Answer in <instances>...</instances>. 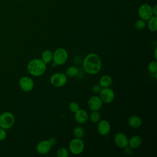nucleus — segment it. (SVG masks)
<instances>
[{"instance_id": "7ed1b4c3", "label": "nucleus", "mask_w": 157, "mask_h": 157, "mask_svg": "<svg viewBox=\"0 0 157 157\" xmlns=\"http://www.w3.org/2000/svg\"><path fill=\"white\" fill-rule=\"evenodd\" d=\"M69 57L67 50L62 47L56 48L53 53V61L56 65L61 66L66 63Z\"/></svg>"}, {"instance_id": "a878e982", "label": "nucleus", "mask_w": 157, "mask_h": 157, "mask_svg": "<svg viewBox=\"0 0 157 157\" xmlns=\"http://www.w3.org/2000/svg\"><path fill=\"white\" fill-rule=\"evenodd\" d=\"M68 107H69V110L71 112L75 113L76 111H77L80 109V105H78V104L77 102L72 101L69 103Z\"/></svg>"}, {"instance_id": "b1692460", "label": "nucleus", "mask_w": 157, "mask_h": 157, "mask_svg": "<svg viewBox=\"0 0 157 157\" xmlns=\"http://www.w3.org/2000/svg\"><path fill=\"white\" fill-rule=\"evenodd\" d=\"M145 21H146L140 18V19L136 21V22L134 23V27L136 28V29H137L138 30H142V29H144L145 26H146V22Z\"/></svg>"}, {"instance_id": "9b49d317", "label": "nucleus", "mask_w": 157, "mask_h": 157, "mask_svg": "<svg viewBox=\"0 0 157 157\" xmlns=\"http://www.w3.org/2000/svg\"><path fill=\"white\" fill-rule=\"evenodd\" d=\"M115 145L120 148H124L128 145V138L123 132H117L115 134L114 138Z\"/></svg>"}, {"instance_id": "ddd939ff", "label": "nucleus", "mask_w": 157, "mask_h": 157, "mask_svg": "<svg viewBox=\"0 0 157 157\" xmlns=\"http://www.w3.org/2000/svg\"><path fill=\"white\" fill-rule=\"evenodd\" d=\"M97 126V130L98 133L101 136H106L109 134L111 126L109 122L106 120H99L98 122Z\"/></svg>"}, {"instance_id": "2eb2a0df", "label": "nucleus", "mask_w": 157, "mask_h": 157, "mask_svg": "<svg viewBox=\"0 0 157 157\" xmlns=\"http://www.w3.org/2000/svg\"><path fill=\"white\" fill-rule=\"evenodd\" d=\"M128 123L129 126L132 128H138L142 125V120L139 116L136 115H131L128 118Z\"/></svg>"}, {"instance_id": "2f4dec72", "label": "nucleus", "mask_w": 157, "mask_h": 157, "mask_svg": "<svg viewBox=\"0 0 157 157\" xmlns=\"http://www.w3.org/2000/svg\"><path fill=\"white\" fill-rule=\"evenodd\" d=\"M154 56H155V59H156V48H155V50Z\"/></svg>"}, {"instance_id": "f3484780", "label": "nucleus", "mask_w": 157, "mask_h": 157, "mask_svg": "<svg viewBox=\"0 0 157 157\" xmlns=\"http://www.w3.org/2000/svg\"><path fill=\"white\" fill-rule=\"evenodd\" d=\"M113 80L112 77L108 75H102L99 81V84L102 88H107L110 87L112 84Z\"/></svg>"}, {"instance_id": "473e14b6", "label": "nucleus", "mask_w": 157, "mask_h": 157, "mask_svg": "<svg viewBox=\"0 0 157 157\" xmlns=\"http://www.w3.org/2000/svg\"><path fill=\"white\" fill-rule=\"evenodd\" d=\"M18 1H20V0H18Z\"/></svg>"}, {"instance_id": "aec40b11", "label": "nucleus", "mask_w": 157, "mask_h": 157, "mask_svg": "<svg viewBox=\"0 0 157 157\" xmlns=\"http://www.w3.org/2000/svg\"><path fill=\"white\" fill-rule=\"evenodd\" d=\"M78 69L77 67L75 66H71L68 67L65 73L67 77H75L78 75Z\"/></svg>"}, {"instance_id": "c756f323", "label": "nucleus", "mask_w": 157, "mask_h": 157, "mask_svg": "<svg viewBox=\"0 0 157 157\" xmlns=\"http://www.w3.org/2000/svg\"><path fill=\"white\" fill-rule=\"evenodd\" d=\"M48 140L49 141V142L50 143V144L52 145V146L55 145L56 143V139L55 137H52L49 138V139H48Z\"/></svg>"}, {"instance_id": "f257e3e1", "label": "nucleus", "mask_w": 157, "mask_h": 157, "mask_svg": "<svg viewBox=\"0 0 157 157\" xmlns=\"http://www.w3.org/2000/svg\"><path fill=\"white\" fill-rule=\"evenodd\" d=\"M101 59L96 53H89L83 59V68L88 74L94 75L98 74L101 71Z\"/></svg>"}, {"instance_id": "6ab92c4d", "label": "nucleus", "mask_w": 157, "mask_h": 157, "mask_svg": "<svg viewBox=\"0 0 157 157\" xmlns=\"http://www.w3.org/2000/svg\"><path fill=\"white\" fill-rule=\"evenodd\" d=\"M148 28L151 32H155L157 30V17L152 16L148 20Z\"/></svg>"}, {"instance_id": "423d86ee", "label": "nucleus", "mask_w": 157, "mask_h": 157, "mask_svg": "<svg viewBox=\"0 0 157 157\" xmlns=\"http://www.w3.org/2000/svg\"><path fill=\"white\" fill-rule=\"evenodd\" d=\"M67 81V77L63 72L55 73L50 78V83L55 87H62L64 86Z\"/></svg>"}, {"instance_id": "4be33fe9", "label": "nucleus", "mask_w": 157, "mask_h": 157, "mask_svg": "<svg viewBox=\"0 0 157 157\" xmlns=\"http://www.w3.org/2000/svg\"><path fill=\"white\" fill-rule=\"evenodd\" d=\"M90 120L93 123H98L101 118V114L99 111H92L89 116Z\"/></svg>"}, {"instance_id": "dca6fc26", "label": "nucleus", "mask_w": 157, "mask_h": 157, "mask_svg": "<svg viewBox=\"0 0 157 157\" xmlns=\"http://www.w3.org/2000/svg\"><path fill=\"white\" fill-rule=\"evenodd\" d=\"M142 143V139L140 136L134 135L128 139V146L132 149H136L139 147Z\"/></svg>"}, {"instance_id": "0eeeda50", "label": "nucleus", "mask_w": 157, "mask_h": 157, "mask_svg": "<svg viewBox=\"0 0 157 157\" xmlns=\"http://www.w3.org/2000/svg\"><path fill=\"white\" fill-rule=\"evenodd\" d=\"M138 14L140 19L148 21L152 16H153L152 7L147 4L141 5L139 8Z\"/></svg>"}, {"instance_id": "a211bd4d", "label": "nucleus", "mask_w": 157, "mask_h": 157, "mask_svg": "<svg viewBox=\"0 0 157 157\" xmlns=\"http://www.w3.org/2000/svg\"><path fill=\"white\" fill-rule=\"evenodd\" d=\"M41 59L47 64L50 63L53 59V53L49 50H45L41 55Z\"/></svg>"}, {"instance_id": "1a4fd4ad", "label": "nucleus", "mask_w": 157, "mask_h": 157, "mask_svg": "<svg viewBox=\"0 0 157 157\" xmlns=\"http://www.w3.org/2000/svg\"><path fill=\"white\" fill-rule=\"evenodd\" d=\"M19 86L25 92H29L34 88V83L33 80L28 76H24L19 80Z\"/></svg>"}, {"instance_id": "4468645a", "label": "nucleus", "mask_w": 157, "mask_h": 157, "mask_svg": "<svg viewBox=\"0 0 157 157\" xmlns=\"http://www.w3.org/2000/svg\"><path fill=\"white\" fill-rule=\"evenodd\" d=\"M74 113L75 120L78 124H84L88 119V114L87 112L83 109H79Z\"/></svg>"}, {"instance_id": "c85d7f7f", "label": "nucleus", "mask_w": 157, "mask_h": 157, "mask_svg": "<svg viewBox=\"0 0 157 157\" xmlns=\"http://www.w3.org/2000/svg\"><path fill=\"white\" fill-rule=\"evenodd\" d=\"M124 149V151L125 153V154L128 156H129V155H131L133 153V149L132 148H131L129 146H127L125 148H123Z\"/></svg>"}, {"instance_id": "393cba45", "label": "nucleus", "mask_w": 157, "mask_h": 157, "mask_svg": "<svg viewBox=\"0 0 157 157\" xmlns=\"http://www.w3.org/2000/svg\"><path fill=\"white\" fill-rule=\"evenodd\" d=\"M148 70L152 74H156L157 72V62L156 61H151L148 65Z\"/></svg>"}, {"instance_id": "9d476101", "label": "nucleus", "mask_w": 157, "mask_h": 157, "mask_svg": "<svg viewBox=\"0 0 157 157\" xmlns=\"http://www.w3.org/2000/svg\"><path fill=\"white\" fill-rule=\"evenodd\" d=\"M103 102L99 96H92L88 101V105L91 111H99L102 106Z\"/></svg>"}, {"instance_id": "6e6552de", "label": "nucleus", "mask_w": 157, "mask_h": 157, "mask_svg": "<svg viewBox=\"0 0 157 157\" xmlns=\"http://www.w3.org/2000/svg\"><path fill=\"white\" fill-rule=\"evenodd\" d=\"M99 94L102 101L106 104L111 103L115 98V93L109 87L102 88Z\"/></svg>"}, {"instance_id": "7c9ffc66", "label": "nucleus", "mask_w": 157, "mask_h": 157, "mask_svg": "<svg viewBox=\"0 0 157 157\" xmlns=\"http://www.w3.org/2000/svg\"><path fill=\"white\" fill-rule=\"evenodd\" d=\"M152 12H153V14L154 16L157 15V6L156 5H155L152 7Z\"/></svg>"}, {"instance_id": "f03ea898", "label": "nucleus", "mask_w": 157, "mask_h": 157, "mask_svg": "<svg viewBox=\"0 0 157 157\" xmlns=\"http://www.w3.org/2000/svg\"><path fill=\"white\" fill-rule=\"evenodd\" d=\"M47 64L41 59L38 58L33 59L27 64V70L33 76L40 77L46 71Z\"/></svg>"}, {"instance_id": "f8f14e48", "label": "nucleus", "mask_w": 157, "mask_h": 157, "mask_svg": "<svg viewBox=\"0 0 157 157\" xmlns=\"http://www.w3.org/2000/svg\"><path fill=\"white\" fill-rule=\"evenodd\" d=\"M52 145L48 140H42L40 141L36 145V149L37 152L40 155H46L51 150Z\"/></svg>"}, {"instance_id": "39448f33", "label": "nucleus", "mask_w": 157, "mask_h": 157, "mask_svg": "<svg viewBox=\"0 0 157 157\" xmlns=\"http://www.w3.org/2000/svg\"><path fill=\"white\" fill-rule=\"evenodd\" d=\"M85 144L82 139L74 138L69 143V149L71 153L77 155L81 154L84 150Z\"/></svg>"}, {"instance_id": "20e7f679", "label": "nucleus", "mask_w": 157, "mask_h": 157, "mask_svg": "<svg viewBox=\"0 0 157 157\" xmlns=\"http://www.w3.org/2000/svg\"><path fill=\"white\" fill-rule=\"evenodd\" d=\"M15 123V117L10 112H4L0 115V128L6 130L10 129Z\"/></svg>"}, {"instance_id": "412c9836", "label": "nucleus", "mask_w": 157, "mask_h": 157, "mask_svg": "<svg viewBox=\"0 0 157 157\" xmlns=\"http://www.w3.org/2000/svg\"><path fill=\"white\" fill-rule=\"evenodd\" d=\"M73 134L75 138L82 139L85 134V131L81 126H76L73 129Z\"/></svg>"}, {"instance_id": "cd10ccee", "label": "nucleus", "mask_w": 157, "mask_h": 157, "mask_svg": "<svg viewBox=\"0 0 157 157\" xmlns=\"http://www.w3.org/2000/svg\"><path fill=\"white\" fill-rule=\"evenodd\" d=\"M7 137V132L6 130L0 128V141L4 140Z\"/></svg>"}, {"instance_id": "bb28decb", "label": "nucleus", "mask_w": 157, "mask_h": 157, "mask_svg": "<svg viewBox=\"0 0 157 157\" xmlns=\"http://www.w3.org/2000/svg\"><path fill=\"white\" fill-rule=\"evenodd\" d=\"M102 87L101 86V85L99 84H96V85H94L92 88H91V90L92 91L96 94H98L100 93L101 90H102Z\"/></svg>"}, {"instance_id": "5701e85b", "label": "nucleus", "mask_w": 157, "mask_h": 157, "mask_svg": "<svg viewBox=\"0 0 157 157\" xmlns=\"http://www.w3.org/2000/svg\"><path fill=\"white\" fill-rule=\"evenodd\" d=\"M69 155V151L65 147H61L57 150L56 156L58 157H67Z\"/></svg>"}]
</instances>
